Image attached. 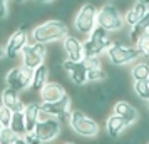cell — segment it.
Instances as JSON below:
<instances>
[{
  "label": "cell",
  "instance_id": "41",
  "mask_svg": "<svg viewBox=\"0 0 149 144\" xmlns=\"http://www.w3.org/2000/svg\"><path fill=\"white\" fill-rule=\"evenodd\" d=\"M148 144H149V143H148Z\"/></svg>",
  "mask_w": 149,
  "mask_h": 144
},
{
  "label": "cell",
  "instance_id": "22",
  "mask_svg": "<svg viewBox=\"0 0 149 144\" xmlns=\"http://www.w3.org/2000/svg\"><path fill=\"white\" fill-rule=\"evenodd\" d=\"M131 77L134 82L149 81V62H136L131 69Z\"/></svg>",
  "mask_w": 149,
  "mask_h": 144
},
{
  "label": "cell",
  "instance_id": "7",
  "mask_svg": "<svg viewBox=\"0 0 149 144\" xmlns=\"http://www.w3.org/2000/svg\"><path fill=\"white\" fill-rule=\"evenodd\" d=\"M32 76H34V70L20 64V65L10 67L7 72H5L3 82H5L7 87H12V89L19 90V92H25V90L30 89Z\"/></svg>",
  "mask_w": 149,
  "mask_h": 144
},
{
  "label": "cell",
  "instance_id": "30",
  "mask_svg": "<svg viewBox=\"0 0 149 144\" xmlns=\"http://www.w3.org/2000/svg\"><path fill=\"white\" fill-rule=\"evenodd\" d=\"M10 14L8 8V0H0V20H5Z\"/></svg>",
  "mask_w": 149,
  "mask_h": 144
},
{
  "label": "cell",
  "instance_id": "10",
  "mask_svg": "<svg viewBox=\"0 0 149 144\" xmlns=\"http://www.w3.org/2000/svg\"><path fill=\"white\" fill-rule=\"evenodd\" d=\"M34 132L37 134V137H39L44 144L52 143V141H55L57 137L61 136L62 122L59 119H55V117H50V116H47V114H42V119L39 121V124H37V127H35Z\"/></svg>",
  "mask_w": 149,
  "mask_h": 144
},
{
  "label": "cell",
  "instance_id": "8",
  "mask_svg": "<svg viewBox=\"0 0 149 144\" xmlns=\"http://www.w3.org/2000/svg\"><path fill=\"white\" fill-rule=\"evenodd\" d=\"M47 55H49V49L45 44H39V42L30 40L24 47V50H22V54H20L22 62L20 64L25 65V67H29V69H32V70H35L39 65L45 64Z\"/></svg>",
  "mask_w": 149,
  "mask_h": 144
},
{
  "label": "cell",
  "instance_id": "2",
  "mask_svg": "<svg viewBox=\"0 0 149 144\" xmlns=\"http://www.w3.org/2000/svg\"><path fill=\"white\" fill-rule=\"evenodd\" d=\"M69 126L74 131L77 136L86 137V139H92L101 132V126L94 117L87 116L82 109H72L70 111V117H69Z\"/></svg>",
  "mask_w": 149,
  "mask_h": 144
},
{
  "label": "cell",
  "instance_id": "26",
  "mask_svg": "<svg viewBox=\"0 0 149 144\" xmlns=\"http://www.w3.org/2000/svg\"><path fill=\"white\" fill-rule=\"evenodd\" d=\"M17 139H19V136L10 127H2V131H0V144H14Z\"/></svg>",
  "mask_w": 149,
  "mask_h": 144
},
{
  "label": "cell",
  "instance_id": "39",
  "mask_svg": "<svg viewBox=\"0 0 149 144\" xmlns=\"http://www.w3.org/2000/svg\"><path fill=\"white\" fill-rule=\"evenodd\" d=\"M2 127H3V126H2V124H0V131H2Z\"/></svg>",
  "mask_w": 149,
  "mask_h": 144
},
{
  "label": "cell",
  "instance_id": "14",
  "mask_svg": "<svg viewBox=\"0 0 149 144\" xmlns=\"http://www.w3.org/2000/svg\"><path fill=\"white\" fill-rule=\"evenodd\" d=\"M62 50L67 57L69 61H74V62H81L84 61V42L75 37V35L69 34L64 40H62Z\"/></svg>",
  "mask_w": 149,
  "mask_h": 144
},
{
  "label": "cell",
  "instance_id": "18",
  "mask_svg": "<svg viewBox=\"0 0 149 144\" xmlns=\"http://www.w3.org/2000/svg\"><path fill=\"white\" fill-rule=\"evenodd\" d=\"M129 124L122 119V117H119L117 114H111V116L106 119V134H107L111 139H117V137L121 136L124 131L127 129Z\"/></svg>",
  "mask_w": 149,
  "mask_h": 144
},
{
  "label": "cell",
  "instance_id": "13",
  "mask_svg": "<svg viewBox=\"0 0 149 144\" xmlns=\"http://www.w3.org/2000/svg\"><path fill=\"white\" fill-rule=\"evenodd\" d=\"M0 104L8 107L12 112H22L27 106V102L24 101V97L19 90L7 87V86L0 90Z\"/></svg>",
  "mask_w": 149,
  "mask_h": 144
},
{
  "label": "cell",
  "instance_id": "6",
  "mask_svg": "<svg viewBox=\"0 0 149 144\" xmlns=\"http://www.w3.org/2000/svg\"><path fill=\"white\" fill-rule=\"evenodd\" d=\"M97 25L106 29L107 32H121L126 22H124V15L116 5L106 3L97 10Z\"/></svg>",
  "mask_w": 149,
  "mask_h": 144
},
{
  "label": "cell",
  "instance_id": "11",
  "mask_svg": "<svg viewBox=\"0 0 149 144\" xmlns=\"http://www.w3.org/2000/svg\"><path fill=\"white\" fill-rule=\"evenodd\" d=\"M42 106V112L47 114L50 117L59 119L61 122H69L70 117V111H72V97L65 94L61 101L55 102H40Z\"/></svg>",
  "mask_w": 149,
  "mask_h": 144
},
{
  "label": "cell",
  "instance_id": "24",
  "mask_svg": "<svg viewBox=\"0 0 149 144\" xmlns=\"http://www.w3.org/2000/svg\"><path fill=\"white\" fill-rule=\"evenodd\" d=\"M107 77H109V76H107V70H104V67L91 69V70H87V84L104 82Z\"/></svg>",
  "mask_w": 149,
  "mask_h": 144
},
{
  "label": "cell",
  "instance_id": "3",
  "mask_svg": "<svg viewBox=\"0 0 149 144\" xmlns=\"http://www.w3.org/2000/svg\"><path fill=\"white\" fill-rule=\"evenodd\" d=\"M106 55H107V61L112 65L121 67V65H127V64L136 62L141 57V52L136 45H127V44H122L119 40H114L107 47Z\"/></svg>",
  "mask_w": 149,
  "mask_h": 144
},
{
  "label": "cell",
  "instance_id": "31",
  "mask_svg": "<svg viewBox=\"0 0 149 144\" xmlns=\"http://www.w3.org/2000/svg\"><path fill=\"white\" fill-rule=\"evenodd\" d=\"M24 141H25L27 144H44L40 139L37 137V134H35V132H27V134L24 136Z\"/></svg>",
  "mask_w": 149,
  "mask_h": 144
},
{
  "label": "cell",
  "instance_id": "35",
  "mask_svg": "<svg viewBox=\"0 0 149 144\" xmlns=\"http://www.w3.org/2000/svg\"><path fill=\"white\" fill-rule=\"evenodd\" d=\"M136 2H139V3H142V5H146V7L149 5V0H136Z\"/></svg>",
  "mask_w": 149,
  "mask_h": 144
},
{
  "label": "cell",
  "instance_id": "33",
  "mask_svg": "<svg viewBox=\"0 0 149 144\" xmlns=\"http://www.w3.org/2000/svg\"><path fill=\"white\" fill-rule=\"evenodd\" d=\"M34 2H37V3H42V5H49L50 2H54V0H34Z\"/></svg>",
  "mask_w": 149,
  "mask_h": 144
},
{
  "label": "cell",
  "instance_id": "40",
  "mask_svg": "<svg viewBox=\"0 0 149 144\" xmlns=\"http://www.w3.org/2000/svg\"><path fill=\"white\" fill-rule=\"evenodd\" d=\"M102 2H109V0H102Z\"/></svg>",
  "mask_w": 149,
  "mask_h": 144
},
{
  "label": "cell",
  "instance_id": "4",
  "mask_svg": "<svg viewBox=\"0 0 149 144\" xmlns=\"http://www.w3.org/2000/svg\"><path fill=\"white\" fill-rule=\"evenodd\" d=\"M97 10L92 2H84L74 15V29L77 34L89 35L97 27Z\"/></svg>",
  "mask_w": 149,
  "mask_h": 144
},
{
  "label": "cell",
  "instance_id": "19",
  "mask_svg": "<svg viewBox=\"0 0 149 144\" xmlns=\"http://www.w3.org/2000/svg\"><path fill=\"white\" fill-rule=\"evenodd\" d=\"M49 76H50V70H49L47 64H42L34 70V76H32V84H30V89L32 92H40L42 87L49 82Z\"/></svg>",
  "mask_w": 149,
  "mask_h": 144
},
{
  "label": "cell",
  "instance_id": "37",
  "mask_svg": "<svg viewBox=\"0 0 149 144\" xmlns=\"http://www.w3.org/2000/svg\"><path fill=\"white\" fill-rule=\"evenodd\" d=\"M62 144H75L74 141H65V143H62Z\"/></svg>",
  "mask_w": 149,
  "mask_h": 144
},
{
  "label": "cell",
  "instance_id": "38",
  "mask_svg": "<svg viewBox=\"0 0 149 144\" xmlns=\"http://www.w3.org/2000/svg\"><path fill=\"white\" fill-rule=\"evenodd\" d=\"M146 107H148V109H149V101H148V102H146Z\"/></svg>",
  "mask_w": 149,
  "mask_h": 144
},
{
  "label": "cell",
  "instance_id": "27",
  "mask_svg": "<svg viewBox=\"0 0 149 144\" xmlns=\"http://www.w3.org/2000/svg\"><path fill=\"white\" fill-rule=\"evenodd\" d=\"M136 47L139 49L141 57L149 59V32H148V34H144L142 37H139V40L136 42Z\"/></svg>",
  "mask_w": 149,
  "mask_h": 144
},
{
  "label": "cell",
  "instance_id": "32",
  "mask_svg": "<svg viewBox=\"0 0 149 144\" xmlns=\"http://www.w3.org/2000/svg\"><path fill=\"white\" fill-rule=\"evenodd\" d=\"M5 57H7V54H5V45L0 44V61H3Z\"/></svg>",
  "mask_w": 149,
  "mask_h": 144
},
{
  "label": "cell",
  "instance_id": "36",
  "mask_svg": "<svg viewBox=\"0 0 149 144\" xmlns=\"http://www.w3.org/2000/svg\"><path fill=\"white\" fill-rule=\"evenodd\" d=\"M12 2H14V3H17V5H20V3H24V2H25V0H12Z\"/></svg>",
  "mask_w": 149,
  "mask_h": 144
},
{
  "label": "cell",
  "instance_id": "29",
  "mask_svg": "<svg viewBox=\"0 0 149 144\" xmlns=\"http://www.w3.org/2000/svg\"><path fill=\"white\" fill-rule=\"evenodd\" d=\"M84 64H86L87 70H91V69H99V67H102L101 57H84Z\"/></svg>",
  "mask_w": 149,
  "mask_h": 144
},
{
  "label": "cell",
  "instance_id": "17",
  "mask_svg": "<svg viewBox=\"0 0 149 144\" xmlns=\"http://www.w3.org/2000/svg\"><path fill=\"white\" fill-rule=\"evenodd\" d=\"M42 106L40 102H27L25 109H24V116H25V127L27 132H34L39 121L42 119Z\"/></svg>",
  "mask_w": 149,
  "mask_h": 144
},
{
  "label": "cell",
  "instance_id": "34",
  "mask_svg": "<svg viewBox=\"0 0 149 144\" xmlns=\"http://www.w3.org/2000/svg\"><path fill=\"white\" fill-rule=\"evenodd\" d=\"M14 144H27V143L24 141V137H19V139H17V141H15Z\"/></svg>",
  "mask_w": 149,
  "mask_h": 144
},
{
  "label": "cell",
  "instance_id": "1",
  "mask_svg": "<svg viewBox=\"0 0 149 144\" xmlns=\"http://www.w3.org/2000/svg\"><path fill=\"white\" fill-rule=\"evenodd\" d=\"M67 35H69V27L65 22L59 20V19H49V20L35 25L30 30V40L50 45V44H55V42H62Z\"/></svg>",
  "mask_w": 149,
  "mask_h": 144
},
{
  "label": "cell",
  "instance_id": "20",
  "mask_svg": "<svg viewBox=\"0 0 149 144\" xmlns=\"http://www.w3.org/2000/svg\"><path fill=\"white\" fill-rule=\"evenodd\" d=\"M148 10H149V8L146 7V5L139 3V2L132 3V5L127 8V12L124 14V22H126V25H127V27H134L136 24H137L144 15L148 14Z\"/></svg>",
  "mask_w": 149,
  "mask_h": 144
},
{
  "label": "cell",
  "instance_id": "5",
  "mask_svg": "<svg viewBox=\"0 0 149 144\" xmlns=\"http://www.w3.org/2000/svg\"><path fill=\"white\" fill-rule=\"evenodd\" d=\"M109 34L111 32L97 25L84 40V57H101V54L107 50L112 42Z\"/></svg>",
  "mask_w": 149,
  "mask_h": 144
},
{
  "label": "cell",
  "instance_id": "12",
  "mask_svg": "<svg viewBox=\"0 0 149 144\" xmlns=\"http://www.w3.org/2000/svg\"><path fill=\"white\" fill-rule=\"evenodd\" d=\"M62 69H64V72L67 74V77L70 79V82L74 84L75 87H82V86L87 84V67H86L84 61L74 62L65 59L64 64H62Z\"/></svg>",
  "mask_w": 149,
  "mask_h": 144
},
{
  "label": "cell",
  "instance_id": "21",
  "mask_svg": "<svg viewBox=\"0 0 149 144\" xmlns=\"http://www.w3.org/2000/svg\"><path fill=\"white\" fill-rule=\"evenodd\" d=\"M148 32H149V10L134 27H131V30H129V39H131V42L136 44V42L139 40V37H142V35L148 34Z\"/></svg>",
  "mask_w": 149,
  "mask_h": 144
},
{
  "label": "cell",
  "instance_id": "23",
  "mask_svg": "<svg viewBox=\"0 0 149 144\" xmlns=\"http://www.w3.org/2000/svg\"><path fill=\"white\" fill-rule=\"evenodd\" d=\"M10 129L14 131L19 137H24L27 134V127H25V116L24 111L22 112H14L12 121H10Z\"/></svg>",
  "mask_w": 149,
  "mask_h": 144
},
{
  "label": "cell",
  "instance_id": "25",
  "mask_svg": "<svg viewBox=\"0 0 149 144\" xmlns=\"http://www.w3.org/2000/svg\"><path fill=\"white\" fill-rule=\"evenodd\" d=\"M132 89H134V94L137 96V99H141V101H144V102L149 101V81L134 82Z\"/></svg>",
  "mask_w": 149,
  "mask_h": 144
},
{
  "label": "cell",
  "instance_id": "9",
  "mask_svg": "<svg viewBox=\"0 0 149 144\" xmlns=\"http://www.w3.org/2000/svg\"><path fill=\"white\" fill-rule=\"evenodd\" d=\"M30 42V32H29V25H19L12 34L7 37L5 42V54L7 59H15L17 55L22 54L24 47Z\"/></svg>",
  "mask_w": 149,
  "mask_h": 144
},
{
  "label": "cell",
  "instance_id": "16",
  "mask_svg": "<svg viewBox=\"0 0 149 144\" xmlns=\"http://www.w3.org/2000/svg\"><path fill=\"white\" fill-rule=\"evenodd\" d=\"M112 114H117L119 117H122L129 126L139 121V109L127 101H117L112 107Z\"/></svg>",
  "mask_w": 149,
  "mask_h": 144
},
{
  "label": "cell",
  "instance_id": "28",
  "mask_svg": "<svg viewBox=\"0 0 149 144\" xmlns=\"http://www.w3.org/2000/svg\"><path fill=\"white\" fill-rule=\"evenodd\" d=\"M12 116H14V112L8 109V107H5V106L0 104V124H2L3 127H10Z\"/></svg>",
  "mask_w": 149,
  "mask_h": 144
},
{
  "label": "cell",
  "instance_id": "15",
  "mask_svg": "<svg viewBox=\"0 0 149 144\" xmlns=\"http://www.w3.org/2000/svg\"><path fill=\"white\" fill-rule=\"evenodd\" d=\"M65 94L67 92L59 81H49L39 92V99L40 102H55V101H61Z\"/></svg>",
  "mask_w": 149,
  "mask_h": 144
}]
</instances>
